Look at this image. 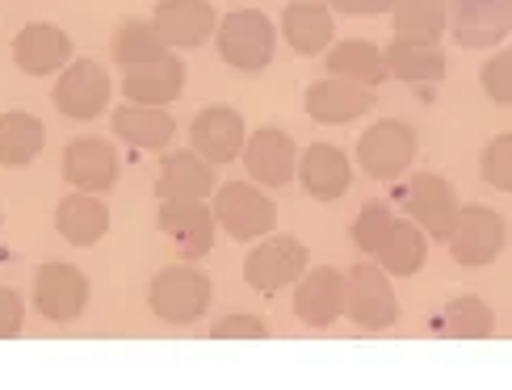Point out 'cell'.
Here are the masks:
<instances>
[{
    "instance_id": "cell-1",
    "label": "cell",
    "mask_w": 512,
    "mask_h": 390,
    "mask_svg": "<svg viewBox=\"0 0 512 390\" xmlns=\"http://www.w3.org/2000/svg\"><path fill=\"white\" fill-rule=\"evenodd\" d=\"M215 47L227 68H236L244 76L265 72L277 51V30L261 9H236L219 21L215 30Z\"/></svg>"
},
{
    "instance_id": "cell-2",
    "label": "cell",
    "mask_w": 512,
    "mask_h": 390,
    "mask_svg": "<svg viewBox=\"0 0 512 390\" xmlns=\"http://www.w3.org/2000/svg\"><path fill=\"white\" fill-rule=\"evenodd\" d=\"M147 307L156 319L185 328V323H198L210 311V277L202 269H194V260L185 265H168L152 277L147 286Z\"/></svg>"
},
{
    "instance_id": "cell-3",
    "label": "cell",
    "mask_w": 512,
    "mask_h": 390,
    "mask_svg": "<svg viewBox=\"0 0 512 390\" xmlns=\"http://www.w3.org/2000/svg\"><path fill=\"white\" fill-rule=\"evenodd\" d=\"M215 219L219 227L240 244H252V240H265L277 227V206L269 193H261L256 181H227L215 189Z\"/></svg>"
},
{
    "instance_id": "cell-4",
    "label": "cell",
    "mask_w": 512,
    "mask_h": 390,
    "mask_svg": "<svg viewBox=\"0 0 512 390\" xmlns=\"http://www.w3.org/2000/svg\"><path fill=\"white\" fill-rule=\"evenodd\" d=\"M416 147H420V139H416V130L408 122L382 118L357 139V168L374 181H395L412 168Z\"/></svg>"
},
{
    "instance_id": "cell-5",
    "label": "cell",
    "mask_w": 512,
    "mask_h": 390,
    "mask_svg": "<svg viewBox=\"0 0 512 390\" xmlns=\"http://www.w3.org/2000/svg\"><path fill=\"white\" fill-rule=\"evenodd\" d=\"M345 315L357 323V328H366V332H382V328H391V323L399 319V298L391 290V273L378 265H353L345 273Z\"/></svg>"
},
{
    "instance_id": "cell-6",
    "label": "cell",
    "mask_w": 512,
    "mask_h": 390,
    "mask_svg": "<svg viewBox=\"0 0 512 390\" xmlns=\"http://www.w3.org/2000/svg\"><path fill=\"white\" fill-rule=\"evenodd\" d=\"M399 202L408 210V219H416L424 231H429V240L450 244L458 214H462L458 193L450 181L437 177V172H416V177H408V185L399 189Z\"/></svg>"
},
{
    "instance_id": "cell-7",
    "label": "cell",
    "mask_w": 512,
    "mask_h": 390,
    "mask_svg": "<svg viewBox=\"0 0 512 390\" xmlns=\"http://www.w3.org/2000/svg\"><path fill=\"white\" fill-rule=\"evenodd\" d=\"M307 244L298 235H265L248 256H244V281L256 294H277L290 281L307 273Z\"/></svg>"
},
{
    "instance_id": "cell-8",
    "label": "cell",
    "mask_w": 512,
    "mask_h": 390,
    "mask_svg": "<svg viewBox=\"0 0 512 390\" xmlns=\"http://www.w3.org/2000/svg\"><path fill=\"white\" fill-rule=\"evenodd\" d=\"M504 244H508V223L500 219L492 206H483V202L462 206L458 227H454V235H450V256H454V265H462V269H483V265H492V260L504 252Z\"/></svg>"
},
{
    "instance_id": "cell-9",
    "label": "cell",
    "mask_w": 512,
    "mask_h": 390,
    "mask_svg": "<svg viewBox=\"0 0 512 390\" xmlns=\"http://www.w3.org/2000/svg\"><path fill=\"white\" fill-rule=\"evenodd\" d=\"M110 93H114V84L97 59H72L68 68L59 72L51 97H55V110L63 118L89 122V118H101L110 110Z\"/></svg>"
},
{
    "instance_id": "cell-10",
    "label": "cell",
    "mask_w": 512,
    "mask_h": 390,
    "mask_svg": "<svg viewBox=\"0 0 512 390\" xmlns=\"http://www.w3.org/2000/svg\"><path fill=\"white\" fill-rule=\"evenodd\" d=\"M34 307L51 323H72L89 307V277L68 260H47L34 273Z\"/></svg>"
},
{
    "instance_id": "cell-11",
    "label": "cell",
    "mask_w": 512,
    "mask_h": 390,
    "mask_svg": "<svg viewBox=\"0 0 512 390\" xmlns=\"http://www.w3.org/2000/svg\"><path fill=\"white\" fill-rule=\"evenodd\" d=\"M156 223L168 240L177 244V252L185 260H202L215 248V235H219V219H215V206H206V198L194 202H181V198H168L156 210Z\"/></svg>"
},
{
    "instance_id": "cell-12",
    "label": "cell",
    "mask_w": 512,
    "mask_h": 390,
    "mask_svg": "<svg viewBox=\"0 0 512 390\" xmlns=\"http://www.w3.org/2000/svg\"><path fill=\"white\" fill-rule=\"evenodd\" d=\"M345 273L332 265H315L294 281V315L307 328H332L345 315Z\"/></svg>"
},
{
    "instance_id": "cell-13",
    "label": "cell",
    "mask_w": 512,
    "mask_h": 390,
    "mask_svg": "<svg viewBox=\"0 0 512 390\" xmlns=\"http://www.w3.org/2000/svg\"><path fill=\"white\" fill-rule=\"evenodd\" d=\"M244 143H248V126L240 110H231V105H206V110H198L194 126H189V147L202 151L215 168L240 160Z\"/></svg>"
},
{
    "instance_id": "cell-14",
    "label": "cell",
    "mask_w": 512,
    "mask_h": 390,
    "mask_svg": "<svg viewBox=\"0 0 512 390\" xmlns=\"http://www.w3.org/2000/svg\"><path fill=\"white\" fill-rule=\"evenodd\" d=\"M244 168L256 185L265 189H282L298 177V147L286 130L277 126H261L256 135H248L244 143Z\"/></svg>"
},
{
    "instance_id": "cell-15",
    "label": "cell",
    "mask_w": 512,
    "mask_h": 390,
    "mask_svg": "<svg viewBox=\"0 0 512 390\" xmlns=\"http://www.w3.org/2000/svg\"><path fill=\"white\" fill-rule=\"evenodd\" d=\"M303 110L324 126H345V122H357L361 114L374 110V89L370 84L345 80V76H324L307 89Z\"/></svg>"
},
{
    "instance_id": "cell-16",
    "label": "cell",
    "mask_w": 512,
    "mask_h": 390,
    "mask_svg": "<svg viewBox=\"0 0 512 390\" xmlns=\"http://www.w3.org/2000/svg\"><path fill=\"white\" fill-rule=\"evenodd\" d=\"M63 181L84 193H110L118 185V151L97 135L72 139L63 147Z\"/></svg>"
},
{
    "instance_id": "cell-17",
    "label": "cell",
    "mask_w": 512,
    "mask_h": 390,
    "mask_svg": "<svg viewBox=\"0 0 512 390\" xmlns=\"http://www.w3.org/2000/svg\"><path fill=\"white\" fill-rule=\"evenodd\" d=\"M13 63L26 76H55L72 63V38L51 21H30L13 38Z\"/></svg>"
},
{
    "instance_id": "cell-18",
    "label": "cell",
    "mask_w": 512,
    "mask_h": 390,
    "mask_svg": "<svg viewBox=\"0 0 512 390\" xmlns=\"http://www.w3.org/2000/svg\"><path fill=\"white\" fill-rule=\"evenodd\" d=\"M152 26L160 30V38L168 47H202V42L219 30V17L210 0H160L152 13Z\"/></svg>"
},
{
    "instance_id": "cell-19",
    "label": "cell",
    "mask_w": 512,
    "mask_h": 390,
    "mask_svg": "<svg viewBox=\"0 0 512 390\" xmlns=\"http://www.w3.org/2000/svg\"><path fill=\"white\" fill-rule=\"evenodd\" d=\"M298 185H303L315 202L345 198L353 185V160L332 143H311L303 156H298Z\"/></svg>"
},
{
    "instance_id": "cell-20",
    "label": "cell",
    "mask_w": 512,
    "mask_h": 390,
    "mask_svg": "<svg viewBox=\"0 0 512 390\" xmlns=\"http://www.w3.org/2000/svg\"><path fill=\"white\" fill-rule=\"evenodd\" d=\"M219 189L215 181V164H210L202 151H168L160 160V177H156V198H181V202H194V198H210Z\"/></svg>"
},
{
    "instance_id": "cell-21",
    "label": "cell",
    "mask_w": 512,
    "mask_h": 390,
    "mask_svg": "<svg viewBox=\"0 0 512 390\" xmlns=\"http://www.w3.org/2000/svg\"><path fill=\"white\" fill-rule=\"evenodd\" d=\"M282 38L294 55H324L336 38V21L328 0H290L282 9Z\"/></svg>"
},
{
    "instance_id": "cell-22",
    "label": "cell",
    "mask_w": 512,
    "mask_h": 390,
    "mask_svg": "<svg viewBox=\"0 0 512 390\" xmlns=\"http://www.w3.org/2000/svg\"><path fill=\"white\" fill-rule=\"evenodd\" d=\"M450 34L466 51H487L512 34V0H483L471 9H450Z\"/></svg>"
},
{
    "instance_id": "cell-23",
    "label": "cell",
    "mask_w": 512,
    "mask_h": 390,
    "mask_svg": "<svg viewBox=\"0 0 512 390\" xmlns=\"http://www.w3.org/2000/svg\"><path fill=\"white\" fill-rule=\"evenodd\" d=\"M110 130L114 139L143 147V151H164L168 143L177 139V122L164 105H139V101H126L122 110L110 114Z\"/></svg>"
},
{
    "instance_id": "cell-24",
    "label": "cell",
    "mask_w": 512,
    "mask_h": 390,
    "mask_svg": "<svg viewBox=\"0 0 512 390\" xmlns=\"http://www.w3.org/2000/svg\"><path fill=\"white\" fill-rule=\"evenodd\" d=\"M185 89V63L177 55H164L156 63H139V68H126L122 76V93L126 101L139 105H173Z\"/></svg>"
},
{
    "instance_id": "cell-25",
    "label": "cell",
    "mask_w": 512,
    "mask_h": 390,
    "mask_svg": "<svg viewBox=\"0 0 512 390\" xmlns=\"http://www.w3.org/2000/svg\"><path fill=\"white\" fill-rule=\"evenodd\" d=\"M55 231L72 248H93L110 231V210H105V202H97V193L76 189L55 206Z\"/></svg>"
},
{
    "instance_id": "cell-26",
    "label": "cell",
    "mask_w": 512,
    "mask_h": 390,
    "mask_svg": "<svg viewBox=\"0 0 512 390\" xmlns=\"http://www.w3.org/2000/svg\"><path fill=\"white\" fill-rule=\"evenodd\" d=\"M328 76H345V80H357V84L378 89L382 80H391L387 51L374 47L370 38H340V42L328 47Z\"/></svg>"
},
{
    "instance_id": "cell-27",
    "label": "cell",
    "mask_w": 512,
    "mask_h": 390,
    "mask_svg": "<svg viewBox=\"0 0 512 390\" xmlns=\"http://www.w3.org/2000/svg\"><path fill=\"white\" fill-rule=\"evenodd\" d=\"M387 68L395 80L403 84H433L445 76V51L437 47V42H416V38H399L387 42Z\"/></svg>"
},
{
    "instance_id": "cell-28",
    "label": "cell",
    "mask_w": 512,
    "mask_h": 390,
    "mask_svg": "<svg viewBox=\"0 0 512 390\" xmlns=\"http://www.w3.org/2000/svg\"><path fill=\"white\" fill-rule=\"evenodd\" d=\"M378 265L387 269L391 277H412L424 269V260H429V231H424L416 219H395L387 244L378 248Z\"/></svg>"
},
{
    "instance_id": "cell-29",
    "label": "cell",
    "mask_w": 512,
    "mask_h": 390,
    "mask_svg": "<svg viewBox=\"0 0 512 390\" xmlns=\"http://www.w3.org/2000/svg\"><path fill=\"white\" fill-rule=\"evenodd\" d=\"M42 143H47V126L26 110L0 114V164L5 168H26L38 160Z\"/></svg>"
},
{
    "instance_id": "cell-30",
    "label": "cell",
    "mask_w": 512,
    "mask_h": 390,
    "mask_svg": "<svg viewBox=\"0 0 512 390\" xmlns=\"http://www.w3.org/2000/svg\"><path fill=\"white\" fill-rule=\"evenodd\" d=\"M110 55H114L118 68H139V63H156L164 55H173V47L160 38V30L152 26V21L131 17V21H122V26L114 30Z\"/></svg>"
},
{
    "instance_id": "cell-31",
    "label": "cell",
    "mask_w": 512,
    "mask_h": 390,
    "mask_svg": "<svg viewBox=\"0 0 512 390\" xmlns=\"http://www.w3.org/2000/svg\"><path fill=\"white\" fill-rule=\"evenodd\" d=\"M395 34L416 42H437L450 30V0H399L395 5Z\"/></svg>"
},
{
    "instance_id": "cell-32",
    "label": "cell",
    "mask_w": 512,
    "mask_h": 390,
    "mask_svg": "<svg viewBox=\"0 0 512 390\" xmlns=\"http://www.w3.org/2000/svg\"><path fill=\"white\" fill-rule=\"evenodd\" d=\"M437 328L445 336H454V340H487L496 332V315H492V307H487L483 298L462 294V298H454L450 307L441 311Z\"/></svg>"
},
{
    "instance_id": "cell-33",
    "label": "cell",
    "mask_w": 512,
    "mask_h": 390,
    "mask_svg": "<svg viewBox=\"0 0 512 390\" xmlns=\"http://www.w3.org/2000/svg\"><path fill=\"white\" fill-rule=\"evenodd\" d=\"M391 227H395L391 206H387V202H366V206L357 210V219H353L349 235H353V244H357L361 252H366V256H378V248L387 244Z\"/></svg>"
},
{
    "instance_id": "cell-34",
    "label": "cell",
    "mask_w": 512,
    "mask_h": 390,
    "mask_svg": "<svg viewBox=\"0 0 512 390\" xmlns=\"http://www.w3.org/2000/svg\"><path fill=\"white\" fill-rule=\"evenodd\" d=\"M479 177L500 193H512V135H496L479 151Z\"/></svg>"
},
{
    "instance_id": "cell-35",
    "label": "cell",
    "mask_w": 512,
    "mask_h": 390,
    "mask_svg": "<svg viewBox=\"0 0 512 390\" xmlns=\"http://www.w3.org/2000/svg\"><path fill=\"white\" fill-rule=\"evenodd\" d=\"M479 84L496 105H508L512 110V51H500V55L487 59L479 68Z\"/></svg>"
},
{
    "instance_id": "cell-36",
    "label": "cell",
    "mask_w": 512,
    "mask_h": 390,
    "mask_svg": "<svg viewBox=\"0 0 512 390\" xmlns=\"http://www.w3.org/2000/svg\"><path fill=\"white\" fill-rule=\"evenodd\" d=\"M210 336L215 340H265L269 323L261 315H252V311H231V315L210 323Z\"/></svg>"
},
{
    "instance_id": "cell-37",
    "label": "cell",
    "mask_w": 512,
    "mask_h": 390,
    "mask_svg": "<svg viewBox=\"0 0 512 390\" xmlns=\"http://www.w3.org/2000/svg\"><path fill=\"white\" fill-rule=\"evenodd\" d=\"M21 319H26L21 294L17 290H0V340H13L21 332Z\"/></svg>"
},
{
    "instance_id": "cell-38",
    "label": "cell",
    "mask_w": 512,
    "mask_h": 390,
    "mask_svg": "<svg viewBox=\"0 0 512 390\" xmlns=\"http://www.w3.org/2000/svg\"><path fill=\"white\" fill-rule=\"evenodd\" d=\"M328 5L349 17H378V13H395L399 0H328Z\"/></svg>"
},
{
    "instance_id": "cell-39",
    "label": "cell",
    "mask_w": 512,
    "mask_h": 390,
    "mask_svg": "<svg viewBox=\"0 0 512 390\" xmlns=\"http://www.w3.org/2000/svg\"><path fill=\"white\" fill-rule=\"evenodd\" d=\"M471 5H483V0H450V9H471Z\"/></svg>"
}]
</instances>
